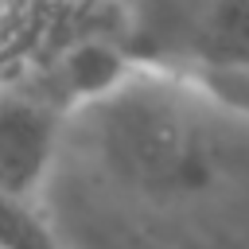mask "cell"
<instances>
[{
	"instance_id": "cell-1",
	"label": "cell",
	"mask_w": 249,
	"mask_h": 249,
	"mask_svg": "<svg viewBox=\"0 0 249 249\" xmlns=\"http://www.w3.org/2000/svg\"><path fill=\"white\" fill-rule=\"evenodd\" d=\"M97 109L105 160L124 183L171 195L210 179L206 136L175 89L132 74Z\"/></svg>"
},
{
	"instance_id": "cell-2",
	"label": "cell",
	"mask_w": 249,
	"mask_h": 249,
	"mask_svg": "<svg viewBox=\"0 0 249 249\" xmlns=\"http://www.w3.org/2000/svg\"><path fill=\"white\" fill-rule=\"evenodd\" d=\"M62 117L58 105L35 93H0V191L35 198L54 152Z\"/></svg>"
},
{
	"instance_id": "cell-3",
	"label": "cell",
	"mask_w": 249,
	"mask_h": 249,
	"mask_svg": "<svg viewBox=\"0 0 249 249\" xmlns=\"http://www.w3.org/2000/svg\"><path fill=\"white\" fill-rule=\"evenodd\" d=\"M128 78H132L128 54L109 47V43H78L58 62V86L74 101H89V105H97L109 93H117Z\"/></svg>"
},
{
	"instance_id": "cell-4",
	"label": "cell",
	"mask_w": 249,
	"mask_h": 249,
	"mask_svg": "<svg viewBox=\"0 0 249 249\" xmlns=\"http://www.w3.org/2000/svg\"><path fill=\"white\" fill-rule=\"evenodd\" d=\"M0 249H62V241L39 218L31 198L0 191Z\"/></svg>"
},
{
	"instance_id": "cell-5",
	"label": "cell",
	"mask_w": 249,
	"mask_h": 249,
	"mask_svg": "<svg viewBox=\"0 0 249 249\" xmlns=\"http://www.w3.org/2000/svg\"><path fill=\"white\" fill-rule=\"evenodd\" d=\"M191 82L214 105L237 117H249V62L245 66H198L191 70Z\"/></svg>"
},
{
	"instance_id": "cell-6",
	"label": "cell",
	"mask_w": 249,
	"mask_h": 249,
	"mask_svg": "<svg viewBox=\"0 0 249 249\" xmlns=\"http://www.w3.org/2000/svg\"><path fill=\"white\" fill-rule=\"evenodd\" d=\"M226 4H241V8H249V0H226Z\"/></svg>"
}]
</instances>
